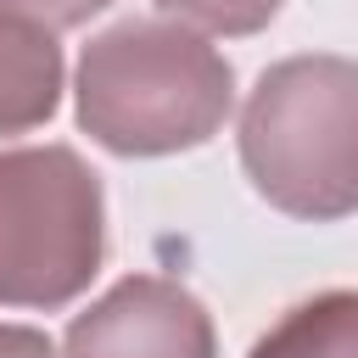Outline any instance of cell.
<instances>
[{"mask_svg":"<svg viewBox=\"0 0 358 358\" xmlns=\"http://www.w3.org/2000/svg\"><path fill=\"white\" fill-rule=\"evenodd\" d=\"M0 358H62V352L34 324H0Z\"/></svg>","mask_w":358,"mask_h":358,"instance_id":"9","label":"cell"},{"mask_svg":"<svg viewBox=\"0 0 358 358\" xmlns=\"http://www.w3.org/2000/svg\"><path fill=\"white\" fill-rule=\"evenodd\" d=\"M73 101L78 129L112 157H173L224 129L235 73L207 34L162 17H129L84 45Z\"/></svg>","mask_w":358,"mask_h":358,"instance_id":"1","label":"cell"},{"mask_svg":"<svg viewBox=\"0 0 358 358\" xmlns=\"http://www.w3.org/2000/svg\"><path fill=\"white\" fill-rule=\"evenodd\" d=\"M62 106V45L50 28L0 6V140L50 123Z\"/></svg>","mask_w":358,"mask_h":358,"instance_id":"5","label":"cell"},{"mask_svg":"<svg viewBox=\"0 0 358 358\" xmlns=\"http://www.w3.org/2000/svg\"><path fill=\"white\" fill-rule=\"evenodd\" d=\"M0 6L28 17V22H39V28H50V34H62V28H78L95 11H106L112 0H0Z\"/></svg>","mask_w":358,"mask_h":358,"instance_id":"8","label":"cell"},{"mask_svg":"<svg viewBox=\"0 0 358 358\" xmlns=\"http://www.w3.org/2000/svg\"><path fill=\"white\" fill-rule=\"evenodd\" d=\"M106 257L101 173L73 145L0 151V308L56 313Z\"/></svg>","mask_w":358,"mask_h":358,"instance_id":"3","label":"cell"},{"mask_svg":"<svg viewBox=\"0 0 358 358\" xmlns=\"http://www.w3.org/2000/svg\"><path fill=\"white\" fill-rule=\"evenodd\" d=\"M246 358H358V291H319L285 308Z\"/></svg>","mask_w":358,"mask_h":358,"instance_id":"6","label":"cell"},{"mask_svg":"<svg viewBox=\"0 0 358 358\" xmlns=\"http://www.w3.org/2000/svg\"><path fill=\"white\" fill-rule=\"evenodd\" d=\"M235 140L268 207L308 224L358 213V62L319 50L263 67Z\"/></svg>","mask_w":358,"mask_h":358,"instance_id":"2","label":"cell"},{"mask_svg":"<svg viewBox=\"0 0 358 358\" xmlns=\"http://www.w3.org/2000/svg\"><path fill=\"white\" fill-rule=\"evenodd\" d=\"M157 6L173 22L196 28V34H229V39H241V34L268 28L285 0H157Z\"/></svg>","mask_w":358,"mask_h":358,"instance_id":"7","label":"cell"},{"mask_svg":"<svg viewBox=\"0 0 358 358\" xmlns=\"http://www.w3.org/2000/svg\"><path fill=\"white\" fill-rule=\"evenodd\" d=\"M62 358H218L213 313L168 274H129L62 336Z\"/></svg>","mask_w":358,"mask_h":358,"instance_id":"4","label":"cell"}]
</instances>
